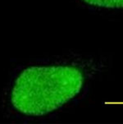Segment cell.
<instances>
[{
	"mask_svg": "<svg viewBox=\"0 0 123 124\" xmlns=\"http://www.w3.org/2000/svg\"><path fill=\"white\" fill-rule=\"evenodd\" d=\"M84 82V73L77 67H31L17 77L11 101L23 114L42 116L74 99Z\"/></svg>",
	"mask_w": 123,
	"mask_h": 124,
	"instance_id": "obj_1",
	"label": "cell"
},
{
	"mask_svg": "<svg viewBox=\"0 0 123 124\" xmlns=\"http://www.w3.org/2000/svg\"><path fill=\"white\" fill-rule=\"evenodd\" d=\"M88 5L104 10L112 16L117 15L123 17V0H82Z\"/></svg>",
	"mask_w": 123,
	"mask_h": 124,
	"instance_id": "obj_2",
	"label": "cell"
}]
</instances>
